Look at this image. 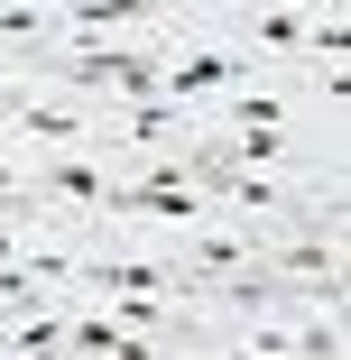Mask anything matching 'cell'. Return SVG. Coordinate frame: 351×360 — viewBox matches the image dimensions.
Returning <instances> with one entry per match:
<instances>
[{
    "label": "cell",
    "mask_w": 351,
    "mask_h": 360,
    "mask_svg": "<svg viewBox=\"0 0 351 360\" xmlns=\"http://www.w3.org/2000/svg\"><path fill=\"white\" fill-rule=\"evenodd\" d=\"M65 75H75L84 93H129V102H148L158 93V75H167V65L148 56V46H84L75 65H65ZM167 102V93H158Z\"/></svg>",
    "instance_id": "cell-1"
},
{
    "label": "cell",
    "mask_w": 351,
    "mask_h": 360,
    "mask_svg": "<svg viewBox=\"0 0 351 360\" xmlns=\"http://www.w3.org/2000/svg\"><path fill=\"white\" fill-rule=\"evenodd\" d=\"M37 185H46L56 203H111V176H102L93 158H56V167H46Z\"/></svg>",
    "instance_id": "cell-2"
},
{
    "label": "cell",
    "mask_w": 351,
    "mask_h": 360,
    "mask_svg": "<svg viewBox=\"0 0 351 360\" xmlns=\"http://www.w3.org/2000/svg\"><path fill=\"white\" fill-rule=\"evenodd\" d=\"M0 342H10V351H19V360H56V351H65V323H56V314H37V305H28V314H19V323H10V333H0Z\"/></svg>",
    "instance_id": "cell-3"
},
{
    "label": "cell",
    "mask_w": 351,
    "mask_h": 360,
    "mask_svg": "<svg viewBox=\"0 0 351 360\" xmlns=\"http://www.w3.org/2000/svg\"><path fill=\"white\" fill-rule=\"evenodd\" d=\"M19 129H37V139H84V111H65V102H37V111H10Z\"/></svg>",
    "instance_id": "cell-4"
},
{
    "label": "cell",
    "mask_w": 351,
    "mask_h": 360,
    "mask_svg": "<svg viewBox=\"0 0 351 360\" xmlns=\"http://www.w3.org/2000/svg\"><path fill=\"white\" fill-rule=\"evenodd\" d=\"M250 37H259V46H305L314 28H296V19H277V10H268V19H250Z\"/></svg>",
    "instance_id": "cell-5"
}]
</instances>
